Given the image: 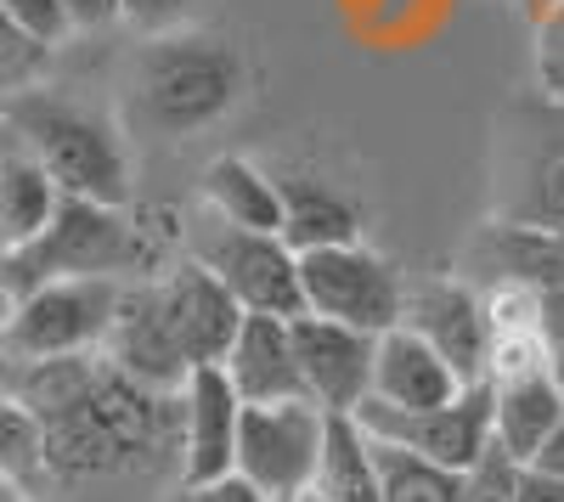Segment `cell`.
<instances>
[{"instance_id": "52a82bcc", "label": "cell", "mask_w": 564, "mask_h": 502, "mask_svg": "<svg viewBox=\"0 0 564 502\" xmlns=\"http://www.w3.org/2000/svg\"><path fill=\"white\" fill-rule=\"evenodd\" d=\"M497 220L564 226V108L547 97L513 108V124L502 130Z\"/></svg>"}, {"instance_id": "8fae6325", "label": "cell", "mask_w": 564, "mask_h": 502, "mask_svg": "<svg viewBox=\"0 0 564 502\" xmlns=\"http://www.w3.org/2000/svg\"><path fill=\"white\" fill-rule=\"evenodd\" d=\"M294 334V356H300V379L305 395L322 406V413H356V406L372 395V345L379 334H361L345 323H327V316H289Z\"/></svg>"}, {"instance_id": "ba28073f", "label": "cell", "mask_w": 564, "mask_h": 502, "mask_svg": "<svg viewBox=\"0 0 564 502\" xmlns=\"http://www.w3.org/2000/svg\"><path fill=\"white\" fill-rule=\"evenodd\" d=\"M119 305L113 277H45L0 345V361H40V356H79L102 350Z\"/></svg>"}, {"instance_id": "4fadbf2b", "label": "cell", "mask_w": 564, "mask_h": 502, "mask_svg": "<svg viewBox=\"0 0 564 502\" xmlns=\"http://www.w3.org/2000/svg\"><path fill=\"white\" fill-rule=\"evenodd\" d=\"M159 283V305H164V323L186 356V368H220L231 339L243 328V305L231 299L198 260H181L175 271H164Z\"/></svg>"}, {"instance_id": "836d02e7", "label": "cell", "mask_w": 564, "mask_h": 502, "mask_svg": "<svg viewBox=\"0 0 564 502\" xmlns=\"http://www.w3.org/2000/svg\"><path fill=\"white\" fill-rule=\"evenodd\" d=\"M0 502H29V496H23L18 485H7V480H0Z\"/></svg>"}, {"instance_id": "3957f363", "label": "cell", "mask_w": 564, "mask_h": 502, "mask_svg": "<svg viewBox=\"0 0 564 502\" xmlns=\"http://www.w3.org/2000/svg\"><path fill=\"white\" fill-rule=\"evenodd\" d=\"M0 113L29 142L40 170L57 181L63 198L130 204V153H124V135L108 113L63 97V90H45V85L7 97Z\"/></svg>"}, {"instance_id": "e575fe53", "label": "cell", "mask_w": 564, "mask_h": 502, "mask_svg": "<svg viewBox=\"0 0 564 502\" xmlns=\"http://www.w3.org/2000/svg\"><path fill=\"white\" fill-rule=\"evenodd\" d=\"M289 502H327V496H322L316 485H305V491H300V496H289Z\"/></svg>"}, {"instance_id": "f1b7e54d", "label": "cell", "mask_w": 564, "mask_h": 502, "mask_svg": "<svg viewBox=\"0 0 564 502\" xmlns=\"http://www.w3.org/2000/svg\"><path fill=\"white\" fill-rule=\"evenodd\" d=\"M68 29L74 34H102L113 23H124V0H63Z\"/></svg>"}, {"instance_id": "9c48e42d", "label": "cell", "mask_w": 564, "mask_h": 502, "mask_svg": "<svg viewBox=\"0 0 564 502\" xmlns=\"http://www.w3.org/2000/svg\"><path fill=\"white\" fill-rule=\"evenodd\" d=\"M322 429H327V413L316 401H260V406H243V418H238V463H231V474H243L271 502H289L316 474Z\"/></svg>"}, {"instance_id": "9a60e30c", "label": "cell", "mask_w": 564, "mask_h": 502, "mask_svg": "<svg viewBox=\"0 0 564 502\" xmlns=\"http://www.w3.org/2000/svg\"><path fill=\"white\" fill-rule=\"evenodd\" d=\"M243 401L220 368H193L181 384V480H215L238 463Z\"/></svg>"}, {"instance_id": "4316f807", "label": "cell", "mask_w": 564, "mask_h": 502, "mask_svg": "<svg viewBox=\"0 0 564 502\" xmlns=\"http://www.w3.org/2000/svg\"><path fill=\"white\" fill-rule=\"evenodd\" d=\"M164 502H271V496L254 491L243 474H215V480H175Z\"/></svg>"}, {"instance_id": "4dcf8cb0", "label": "cell", "mask_w": 564, "mask_h": 502, "mask_svg": "<svg viewBox=\"0 0 564 502\" xmlns=\"http://www.w3.org/2000/svg\"><path fill=\"white\" fill-rule=\"evenodd\" d=\"M547 379H553L558 395H564V323L547 328Z\"/></svg>"}, {"instance_id": "277c9868", "label": "cell", "mask_w": 564, "mask_h": 502, "mask_svg": "<svg viewBox=\"0 0 564 502\" xmlns=\"http://www.w3.org/2000/svg\"><path fill=\"white\" fill-rule=\"evenodd\" d=\"M29 271L45 277H113L130 283L148 271V243H141L135 220L124 204H90V198H57L52 220L40 226V238L18 249Z\"/></svg>"}, {"instance_id": "8992f818", "label": "cell", "mask_w": 564, "mask_h": 502, "mask_svg": "<svg viewBox=\"0 0 564 502\" xmlns=\"http://www.w3.org/2000/svg\"><path fill=\"white\" fill-rule=\"evenodd\" d=\"M401 299H406L401 271L361 238L300 254V310L311 316H327V323H345L361 334H384L401 323Z\"/></svg>"}, {"instance_id": "d6986e66", "label": "cell", "mask_w": 564, "mask_h": 502, "mask_svg": "<svg viewBox=\"0 0 564 502\" xmlns=\"http://www.w3.org/2000/svg\"><path fill=\"white\" fill-rule=\"evenodd\" d=\"M57 198H63L57 181L40 170L29 142L0 113V249H23L29 238H40V226L52 220Z\"/></svg>"}, {"instance_id": "5bb4252c", "label": "cell", "mask_w": 564, "mask_h": 502, "mask_svg": "<svg viewBox=\"0 0 564 502\" xmlns=\"http://www.w3.org/2000/svg\"><path fill=\"white\" fill-rule=\"evenodd\" d=\"M401 323L412 334L430 339L463 384H486V345H491V323H486V299L480 288H468L457 277H435L417 283L401 299Z\"/></svg>"}, {"instance_id": "e0dca14e", "label": "cell", "mask_w": 564, "mask_h": 502, "mask_svg": "<svg viewBox=\"0 0 564 502\" xmlns=\"http://www.w3.org/2000/svg\"><path fill=\"white\" fill-rule=\"evenodd\" d=\"M220 373L231 379V390H238L243 406H260V401H311L305 379H300L289 316L243 310V328H238V339H231Z\"/></svg>"}, {"instance_id": "7c38bea8", "label": "cell", "mask_w": 564, "mask_h": 502, "mask_svg": "<svg viewBox=\"0 0 564 502\" xmlns=\"http://www.w3.org/2000/svg\"><path fill=\"white\" fill-rule=\"evenodd\" d=\"M102 356L113 361L119 373H130L135 384L148 390H181L186 384V356L164 323V305H159V283L153 277H130L119 283V305H113V323L102 339Z\"/></svg>"}, {"instance_id": "7a4b0ae2", "label": "cell", "mask_w": 564, "mask_h": 502, "mask_svg": "<svg viewBox=\"0 0 564 502\" xmlns=\"http://www.w3.org/2000/svg\"><path fill=\"white\" fill-rule=\"evenodd\" d=\"M249 85L243 52L215 29H164L148 34L130 68V108L153 135L186 142L238 108Z\"/></svg>"}, {"instance_id": "d4e9b609", "label": "cell", "mask_w": 564, "mask_h": 502, "mask_svg": "<svg viewBox=\"0 0 564 502\" xmlns=\"http://www.w3.org/2000/svg\"><path fill=\"white\" fill-rule=\"evenodd\" d=\"M0 18L12 23V34L34 52H57L63 40H74L63 0H0Z\"/></svg>"}, {"instance_id": "30bf717a", "label": "cell", "mask_w": 564, "mask_h": 502, "mask_svg": "<svg viewBox=\"0 0 564 502\" xmlns=\"http://www.w3.org/2000/svg\"><path fill=\"white\" fill-rule=\"evenodd\" d=\"M350 418L372 440L401 446V451H412V458H430V463L463 474L491 440V384H468L457 401L430 406V413H401V406H384V401L367 395Z\"/></svg>"}, {"instance_id": "cb8c5ba5", "label": "cell", "mask_w": 564, "mask_h": 502, "mask_svg": "<svg viewBox=\"0 0 564 502\" xmlns=\"http://www.w3.org/2000/svg\"><path fill=\"white\" fill-rule=\"evenodd\" d=\"M0 480L23 496L45 480V429L12 390H0Z\"/></svg>"}, {"instance_id": "6da1fadb", "label": "cell", "mask_w": 564, "mask_h": 502, "mask_svg": "<svg viewBox=\"0 0 564 502\" xmlns=\"http://www.w3.org/2000/svg\"><path fill=\"white\" fill-rule=\"evenodd\" d=\"M45 429V480L90 485V480H130L164 451L181 469V390H148L97 356V373L63 413L40 418Z\"/></svg>"}, {"instance_id": "ac0fdd59", "label": "cell", "mask_w": 564, "mask_h": 502, "mask_svg": "<svg viewBox=\"0 0 564 502\" xmlns=\"http://www.w3.org/2000/svg\"><path fill=\"white\" fill-rule=\"evenodd\" d=\"M276 187H282V243H289L294 254L361 238V209H356V198H345L334 187V181H322V175H276Z\"/></svg>"}, {"instance_id": "f546056e", "label": "cell", "mask_w": 564, "mask_h": 502, "mask_svg": "<svg viewBox=\"0 0 564 502\" xmlns=\"http://www.w3.org/2000/svg\"><path fill=\"white\" fill-rule=\"evenodd\" d=\"M513 502H564V474L525 463L520 469V485H513Z\"/></svg>"}, {"instance_id": "2e32d148", "label": "cell", "mask_w": 564, "mask_h": 502, "mask_svg": "<svg viewBox=\"0 0 564 502\" xmlns=\"http://www.w3.org/2000/svg\"><path fill=\"white\" fill-rule=\"evenodd\" d=\"M463 390L468 384L457 379L452 361L406 323L384 328L379 345H372V401L401 406V413H430V406L457 401Z\"/></svg>"}, {"instance_id": "7402d4cb", "label": "cell", "mask_w": 564, "mask_h": 502, "mask_svg": "<svg viewBox=\"0 0 564 502\" xmlns=\"http://www.w3.org/2000/svg\"><path fill=\"white\" fill-rule=\"evenodd\" d=\"M311 485L327 502H384V491H379V458H372V440H367V429L356 418L327 413L322 458H316Z\"/></svg>"}, {"instance_id": "1f68e13d", "label": "cell", "mask_w": 564, "mask_h": 502, "mask_svg": "<svg viewBox=\"0 0 564 502\" xmlns=\"http://www.w3.org/2000/svg\"><path fill=\"white\" fill-rule=\"evenodd\" d=\"M531 463H536V469H553V474H564V418H558V429L547 435V446L536 451Z\"/></svg>"}, {"instance_id": "603a6c76", "label": "cell", "mask_w": 564, "mask_h": 502, "mask_svg": "<svg viewBox=\"0 0 564 502\" xmlns=\"http://www.w3.org/2000/svg\"><path fill=\"white\" fill-rule=\"evenodd\" d=\"M372 458H379V491H384V502H468L457 469H441L430 458H412V451L384 446V440H372Z\"/></svg>"}, {"instance_id": "484cf974", "label": "cell", "mask_w": 564, "mask_h": 502, "mask_svg": "<svg viewBox=\"0 0 564 502\" xmlns=\"http://www.w3.org/2000/svg\"><path fill=\"white\" fill-rule=\"evenodd\" d=\"M536 97L564 108V0L536 18Z\"/></svg>"}, {"instance_id": "d590c367", "label": "cell", "mask_w": 564, "mask_h": 502, "mask_svg": "<svg viewBox=\"0 0 564 502\" xmlns=\"http://www.w3.org/2000/svg\"><path fill=\"white\" fill-rule=\"evenodd\" d=\"M553 232H558V238H564V226H553Z\"/></svg>"}, {"instance_id": "83f0119b", "label": "cell", "mask_w": 564, "mask_h": 502, "mask_svg": "<svg viewBox=\"0 0 564 502\" xmlns=\"http://www.w3.org/2000/svg\"><path fill=\"white\" fill-rule=\"evenodd\" d=\"M204 0H124V23L148 29V34H164V29H186L198 18Z\"/></svg>"}, {"instance_id": "d6a6232c", "label": "cell", "mask_w": 564, "mask_h": 502, "mask_svg": "<svg viewBox=\"0 0 564 502\" xmlns=\"http://www.w3.org/2000/svg\"><path fill=\"white\" fill-rule=\"evenodd\" d=\"M508 7H513V12H525V18L536 23V18H547V12L558 7V0H508Z\"/></svg>"}, {"instance_id": "5b68a950", "label": "cell", "mask_w": 564, "mask_h": 502, "mask_svg": "<svg viewBox=\"0 0 564 502\" xmlns=\"http://www.w3.org/2000/svg\"><path fill=\"white\" fill-rule=\"evenodd\" d=\"M193 260L243 310L300 316V254L282 243V232H249L204 209L193 226Z\"/></svg>"}, {"instance_id": "ffe728a7", "label": "cell", "mask_w": 564, "mask_h": 502, "mask_svg": "<svg viewBox=\"0 0 564 502\" xmlns=\"http://www.w3.org/2000/svg\"><path fill=\"white\" fill-rule=\"evenodd\" d=\"M558 418H564V395L547 379V368L525 373V379H508V384H491V440L513 463H531L547 446V435L558 429Z\"/></svg>"}, {"instance_id": "44dd1931", "label": "cell", "mask_w": 564, "mask_h": 502, "mask_svg": "<svg viewBox=\"0 0 564 502\" xmlns=\"http://www.w3.org/2000/svg\"><path fill=\"white\" fill-rule=\"evenodd\" d=\"M204 209L231 220V226H249V232H282L276 175L260 170L254 159H238V153H226L204 170Z\"/></svg>"}]
</instances>
